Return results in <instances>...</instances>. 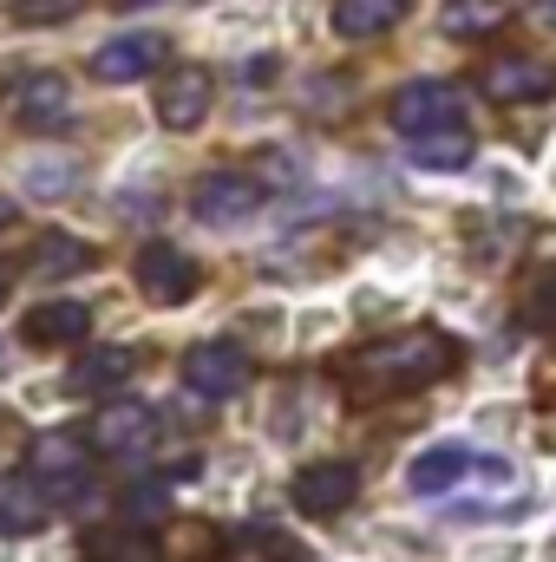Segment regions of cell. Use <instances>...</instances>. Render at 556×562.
Returning a JSON list of instances; mask_svg holds the SVG:
<instances>
[{"mask_svg":"<svg viewBox=\"0 0 556 562\" xmlns=\"http://www.w3.org/2000/svg\"><path fill=\"white\" fill-rule=\"evenodd\" d=\"M164 33H125V40H105L99 53H92V79L99 86H132L144 72H157L164 66Z\"/></svg>","mask_w":556,"mask_h":562,"instance_id":"cell-12","label":"cell"},{"mask_svg":"<svg viewBox=\"0 0 556 562\" xmlns=\"http://www.w3.org/2000/svg\"><path fill=\"white\" fill-rule=\"evenodd\" d=\"M230 562H301V543L281 530H243L230 543Z\"/></svg>","mask_w":556,"mask_h":562,"instance_id":"cell-21","label":"cell"},{"mask_svg":"<svg viewBox=\"0 0 556 562\" xmlns=\"http://www.w3.org/2000/svg\"><path fill=\"white\" fill-rule=\"evenodd\" d=\"M86 445L99 458H144L157 445V413L144 400H105L99 419L86 425Z\"/></svg>","mask_w":556,"mask_h":562,"instance_id":"cell-7","label":"cell"},{"mask_svg":"<svg viewBox=\"0 0 556 562\" xmlns=\"http://www.w3.org/2000/svg\"><path fill=\"white\" fill-rule=\"evenodd\" d=\"M407 20V0H334V33L341 40H380Z\"/></svg>","mask_w":556,"mask_h":562,"instance_id":"cell-16","label":"cell"},{"mask_svg":"<svg viewBox=\"0 0 556 562\" xmlns=\"http://www.w3.org/2000/svg\"><path fill=\"white\" fill-rule=\"evenodd\" d=\"M73 13H79V0H13V20L20 26H59Z\"/></svg>","mask_w":556,"mask_h":562,"instance_id":"cell-26","label":"cell"},{"mask_svg":"<svg viewBox=\"0 0 556 562\" xmlns=\"http://www.w3.org/2000/svg\"><path fill=\"white\" fill-rule=\"evenodd\" d=\"M445 33L452 40H491L504 20H511V0H445Z\"/></svg>","mask_w":556,"mask_h":562,"instance_id":"cell-18","label":"cell"},{"mask_svg":"<svg viewBox=\"0 0 556 562\" xmlns=\"http://www.w3.org/2000/svg\"><path fill=\"white\" fill-rule=\"evenodd\" d=\"M86 458H92V445L79 431H46V438L26 445V477L59 504H86L92 497V464Z\"/></svg>","mask_w":556,"mask_h":562,"instance_id":"cell-2","label":"cell"},{"mask_svg":"<svg viewBox=\"0 0 556 562\" xmlns=\"http://www.w3.org/2000/svg\"><path fill=\"white\" fill-rule=\"evenodd\" d=\"M263 177H249V170H210L197 190H190V210H197V223H210V229H236V223H249L256 210H263Z\"/></svg>","mask_w":556,"mask_h":562,"instance_id":"cell-4","label":"cell"},{"mask_svg":"<svg viewBox=\"0 0 556 562\" xmlns=\"http://www.w3.org/2000/svg\"><path fill=\"white\" fill-rule=\"evenodd\" d=\"M518 314H524V327H537V334H556V262L531 276L524 301H518Z\"/></svg>","mask_w":556,"mask_h":562,"instance_id":"cell-22","label":"cell"},{"mask_svg":"<svg viewBox=\"0 0 556 562\" xmlns=\"http://www.w3.org/2000/svg\"><path fill=\"white\" fill-rule=\"evenodd\" d=\"M537 20H544V26H556V0H537Z\"/></svg>","mask_w":556,"mask_h":562,"instance_id":"cell-28","label":"cell"},{"mask_svg":"<svg viewBox=\"0 0 556 562\" xmlns=\"http://www.w3.org/2000/svg\"><path fill=\"white\" fill-rule=\"evenodd\" d=\"M7 223H13V203H0V229H7Z\"/></svg>","mask_w":556,"mask_h":562,"instance_id":"cell-29","label":"cell"},{"mask_svg":"<svg viewBox=\"0 0 556 562\" xmlns=\"http://www.w3.org/2000/svg\"><path fill=\"white\" fill-rule=\"evenodd\" d=\"M243 79H249V86H269V79H276V59H269V53H263V59H249V72H243Z\"/></svg>","mask_w":556,"mask_h":562,"instance_id":"cell-27","label":"cell"},{"mask_svg":"<svg viewBox=\"0 0 556 562\" xmlns=\"http://www.w3.org/2000/svg\"><path fill=\"white\" fill-rule=\"evenodd\" d=\"M249 353L236 347V340H197L190 353H184V386L197 393V400H236L243 386H249Z\"/></svg>","mask_w":556,"mask_h":562,"instance_id":"cell-5","label":"cell"},{"mask_svg":"<svg viewBox=\"0 0 556 562\" xmlns=\"http://www.w3.org/2000/svg\"><path fill=\"white\" fill-rule=\"evenodd\" d=\"M458 340L438 334V327H413V334H387V340H367L360 353L341 360V380L354 393H425L438 380L458 373Z\"/></svg>","mask_w":556,"mask_h":562,"instance_id":"cell-1","label":"cell"},{"mask_svg":"<svg viewBox=\"0 0 556 562\" xmlns=\"http://www.w3.org/2000/svg\"><path fill=\"white\" fill-rule=\"evenodd\" d=\"M197 281H203V269L177 249V243H144L138 249V288L157 301V307H184L190 294H197Z\"/></svg>","mask_w":556,"mask_h":562,"instance_id":"cell-8","label":"cell"},{"mask_svg":"<svg viewBox=\"0 0 556 562\" xmlns=\"http://www.w3.org/2000/svg\"><path fill=\"white\" fill-rule=\"evenodd\" d=\"M86 562H164V550L151 537H92Z\"/></svg>","mask_w":556,"mask_h":562,"instance_id":"cell-23","label":"cell"},{"mask_svg":"<svg viewBox=\"0 0 556 562\" xmlns=\"http://www.w3.org/2000/svg\"><path fill=\"white\" fill-rule=\"evenodd\" d=\"M20 177H26V196H40V203H59V196L73 190L79 164H73V157H33Z\"/></svg>","mask_w":556,"mask_h":562,"instance_id":"cell-20","label":"cell"},{"mask_svg":"<svg viewBox=\"0 0 556 562\" xmlns=\"http://www.w3.org/2000/svg\"><path fill=\"white\" fill-rule=\"evenodd\" d=\"M465 464H471V451H465V445H432V451H419V458H413L407 484H413L419 497H445V491H458Z\"/></svg>","mask_w":556,"mask_h":562,"instance_id":"cell-17","label":"cell"},{"mask_svg":"<svg viewBox=\"0 0 556 562\" xmlns=\"http://www.w3.org/2000/svg\"><path fill=\"white\" fill-rule=\"evenodd\" d=\"M478 92L491 105H544L556 99V59H531V53H504L478 72Z\"/></svg>","mask_w":556,"mask_h":562,"instance_id":"cell-6","label":"cell"},{"mask_svg":"<svg viewBox=\"0 0 556 562\" xmlns=\"http://www.w3.org/2000/svg\"><path fill=\"white\" fill-rule=\"evenodd\" d=\"M132 373H138V353L132 347H79V360H73V373H66V386L73 393H112V386H132Z\"/></svg>","mask_w":556,"mask_h":562,"instance_id":"cell-13","label":"cell"},{"mask_svg":"<svg viewBox=\"0 0 556 562\" xmlns=\"http://www.w3.org/2000/svg\"><path fill=\"white\" fill-rule=\"evenodd\" d=\"M46 504L40 497H26V491H13V497H0V537H26V530H46Z\"/></svg>","mask_w":556,"mask_h":562,"instance_id":"cell-24","label":"cell"},{"mask_svg":"<svg viewBox=\"0 0 556 562\" xmlns=\"http://www.w3.org/2000/svg\"><path fill=\"white\" fill-rule=\"evenodd\" d=\"M79 269H99V249H92V243H79V236H59V229H46V236L26 249V276H40V281L79 276Z\"/></svg>","mask_w":556,"mask_h":562,"instance_id":"cell-15","label":"cell"},{"mask_svg":"<svg viewBox=\"0 0 556 562\" xmlns=\"http://www.w3.org/2000/svg\"><path fill=\"white\" fill-rule=\"evenodd\" d=\"M387 125L400 138H419V132H445V125H465V86L452 79H413L387 99Z\"/></svg>","mask_w":556,"mask_h":562,"instance_id":"cell-3","label":"cell"},{"mask_svg":"<svg viewBox=\"0 0 556 562\" xmlns=\"http://www.w3.org/2000/svg\"><path fill=\"white\" fill-rule=\"evenodd\" d=\"M0 301H7V269H0Z\"/></svg>","mask_w":556,"mask_h":562,"instance_id":"cell-30","label":"cell"},{"mask_svg":"<svg viewBox=\"0 0 556 562\" xmlns=\"http://www.w3.org/2000/svg\"><path fill=\"white\" fill-rule=\"evenodd\" d=\"M7 99H13V125L20 132H59L66 112H73V86L59 72H26V79H13Z\"/></svg>","mask_w":556,"mask_h":562,"instance_id":"cell-10","label":"cell"},{"mask_svg":"<svg viewBox=\"0 0 556 562\" xmlns=\"http://www.w3.org/2000/svg\"><path fill=\"white\" fill-rule=\"evenodd\" d=\"M407 150H413V164H425V170H458V164H471V125H445V132H419V138H407Z\"/></svg>","mask_w":556,"mask_h":562,"instance_id":"cell-19","label":"cell"},{"mask_svg":"<svg viewBox=\"0 0 556 562\" xmlns=\"http://www.w3.org/2000/svg\"><path fill=\"white\" fill-rule=\"evenodd\" d=\"M354 491H360V471L347 458H327V464H308L294 477V510L301 517H341L354 504Z\"/></svg>","mask_w":556,"mask_h":562,"instance_id":"cell-11","label":"cell"},{"mask_svg":"<svg viewBox=\"0 0 556 562\" xmlns=\"http://www.w3.org/2000/svg\"><path fill=\"white\" fill-rule=\"evenodd\" d=\"M210 99H216L210 72L203 66H177V72L157 79V125L164 132H197L210 119Z\"/></svg>","mask_w":556,"mask_h":562,"instance_id":"cell-9","label":"cell"},{"mask_svg":"<svg viewBox=\"0 0 556 562\" xmlns=\"http://www.w3.org/2000/svg\"><path fill=\"white\" fill-rule=\"evenodd\" d=\"M20 334H26L33 347H73V340L92 334V307H86V301H46V307H33V314L20 321Z\"/></svg>","mask_w":556,"mask_h":562,"instance_id":"cell-14","label":"cell"},{"mask_svg":"<svg viewBox=\"0 0 556 562\" xmlns=\"http://www.w3.org/2000/svg\"><path fill=\"white\" fill-rule=\"evenodd\" d=\"M164 491H170L164 477H151V484H138V491L125 497V517H132V524H157V517L170 510V497H164Z\"/></svg>","mask_w":556,"mask_h":562,"instance_id":"cell-25","label":"cell"}]
</instances>
